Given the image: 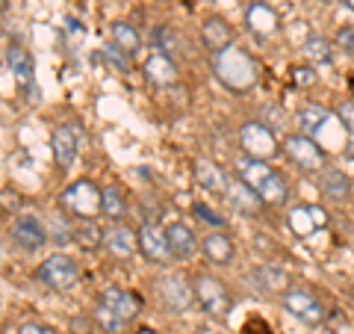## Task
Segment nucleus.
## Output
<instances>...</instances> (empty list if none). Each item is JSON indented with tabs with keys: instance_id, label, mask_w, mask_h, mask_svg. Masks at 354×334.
I'll list each match as a JSON object with an SVG mask.
<instances>
[{
	"instance_id": "11",
	"label": "nucleus",
	"mask_w": 354,
	"mask_h": 334,
	"mask_svg": "<svg viewBox=\"0 0 354 334\" xmlns=\"http://www.w3.org/2000/svg\"><path fill=\"white\" fill-rule=\"evenodd\" d=\"M80 142H83V130L77 121H65L53 130V160H57L59 169H68V166L77 160V154H80Z\"/></svg>"
},
{
	"instance_id": "20",
	"label": "nucleus",
	"mask_w": 354,
	"mask_h": 334,
	"mask_svg": "<svg viewBox=\"0 0 354 334\" xmlns=\"http://www.w3.org/2000/svg\"><path fill=\"white\" fill-rule=\"evenodd\" d=\"M142 71H145V80H148L151 86L165 89V86L177 83V62H174L171 57H165V53L153 51L151 57L145 60V65H142Z\"/></svg>"
},
{
	"instance_id": "6",
	"label": "nucleus",
	"mask_w": 354,
	"mask_h": 334,
	"mask_svg": "<svg viewBox=\"0 0 354 334\" xmlns=\"http://www.w3.org/2000/svg\"><path fill=\"white\" fill-rule=\"evenodd\" d=\"M36 278L44 287H50V290L65 293V290H71V287L80 281V266H77L74 258H68V254L57 252V254H50V258L41 261Z\"/></svg>"
},
{
	"instance_id": "19",
	"label": "nucleus",
	"mask_w": 354,
	"mask_h": 334,
	"mask_svg": "<svg viewBox=\"0 0 354 334\" xmlns=\"http://www.w3.org/2000/svg\"><path fill=\"white\" fill-rule=\"evenodd\" d=\"M225 198L239 210V213H248V216H257L260 210L266 207V204H263V198L254 193V189H251L245 181H242L239 175L230 177V186H227V195H225Z\"/></svg>"
},
{
	"instance_id": "31",
	"label": "nucleus",
	"mask_w": 354,
	"mask_h": 334,
	"mask_svg": "<svg viewBox=\"0 0 354 334\" xmlns=\"http://www.w3.org/2000/svg\"><path fill=\"white\" fill-rule=\"evenodd\" d=\"M304 53H307V60L316 65H328L334 60V48H330V42L325 36H310L304 42Z\"/></svg>"
},
{
	"instance_id": "44",
	"label": "nucleus",
	"mask_w": 354,
	"mask_h": 334,
	"mask_svg": "<svg viewBox=\"0 0 354 334\" xmlns=\"http://www.w3.org/2000/svg\"><path fill=\"white\" fill-rule=\"evenodd\" d=\"M139 334H157V331H153V328H142Z\"/></svg>"
},
{
	"instance_id": "37",
	"label": "nucleus",
	"mask_w": 354,
	"mask_h": 334,
	"mask_svg": "<svg viewBox=\"0 0 354 334\" xmlns=\"http://www.w3.org/2000/svg\"><path fill=\"white\" fill-rule=\"evenodd\" d=\"M337 118L342 121V128H346L351 137H354V101H346L337 107Z\"/></svg>"
},
{
	"instance_id": "13",
	"label": "nucleus",
	"mask_w": 354,
	"mask_h": 334,
	"mask_svg": "<svg viewBox=\"0 0 354 334\" xmlns=\"http://www.w3.org/2000/svg\"><path fill=\"white\" fill-rule=\"evenodd\" d=\"M157 287H160V299L169 314H183L195 302V290L186 284L183 275H162Z\"/></svg>"
},
{
	"instance_id": "35",
	"label": "nucleus",
	"mask_w": 354,
	"mask_h": 334,
	"mask_svg": "<svg viewBox=\"0 0 354 334\" xmlns=\"http://www.w3.org/2000/svg\"><path fill=\"white\" fill-rule=\"evenodd\" d=\"M104 60L113 62L118 71H127V69H130V57H127L124 51H118L115 44H106V48H104Z\"/></svg>"
},
{
	"instance_id": "10",
	"label": "nucleus",
	"mask_w": 354,
	"mask_h": 334,
	"mask_svg": "<svg viewBox=\"0 0 354 334\" xmlns=\"http://www.w3.org/2000/svg\"><path fill=\"white\" fill-rule=\"evenodd\" d=\"M139 254L153 266H169V261H174V258H171L165 228L153 225V222H145V225L139 228Z\"/></svg>"
},
{
	"instance_id": "2",
	"label": "nucleus",
	"mask_w": 354,
	"mask_h": 334,
	"mask_svg": "<svg viewBox=\"0 0 354 334\" xmlns=\"http://www.w3.org/2000/svg\"><path fill=\"white\" fill-rule=\"evenodd\" d=\"M213 69H216V77L230 89V92H248V89L257 83V74H260L257 60H254L248 51L236 48V44L216 53Z\"/></svg>"
},
{
	"instance_id": "43",
	"label": "nucleus",
	"mask_w": 354,
	"mask_h": 334,
	"mask_svg": "<svg viewBox=\"0 0 354 334\" xmlns=\"http://www.w3.org/2000/svg\"><path fill=\"white\" fill-rule=\"evenodd\" d=\"M342 3H346V6L351 9V12H354V0H342Z\"/></svg>"
},
{
	"instance_id": "21",
	"label": "nucleus",
	"mask_w": 354,
	"mask_h": 334,
	"mask_svg": "<svg viewBox=\"0 0 354 334\" xmlns=\"http://www.w3.org/2000/svg\"><path fill=\"white\" fill-rule=\"evenodd\" d=\"M230 175L227 169H221L218 163L213 160H198L195 163V181L201 184L207 193H218V195H227V186H230Z\"/></svg>"
},
{
	"instance_id": "12",
	"label": "nucleus",
	"mask_w": 354,
	"mask_h": 334,
	"mask_svg": "<svg viewBox=\"0 0 354 334\" xmlns=\"http://www.w3.org/2000/svg\"><path fill=\"white\" fill-rule=\"evenodd\" d=\"M12 240L24 252H39L44 243H50V234L36 213H18L12 222Z\"/></svg>"
},
{
	"instance_id": "25",
	"label": "nucleus",
	"mask_w": 354,
	"mask_h": 334,
	"mask_svg": "<svg viewBox=\"0 0 354 334\" xmlns=\"http://www.w3.org/2000/svg\"><path fill=\"white\" fill-rule=\"evenodd\" d=\"M109 39H113L115 48L124 51L130 60L136 57L139 48H142V36L136 33V27L127 24V21H113V24H109Z\"/></svg>"
},
{
	"instance_id": "16",
	"label": "nucleus",
	"mask_w": 354,
	"mask_h": 334,
	"mask_svg": "<svg viewBox=\"0 0 354 334\" xmlns=\"http://www.w3.org/2000/svg\"><path fill=\"white\" fill-rule=\"evenodd\" d=\"M290 228L298 237H313L316 231L328 228V213L319 204H298L290 213Z\"/></svg>"
},
{
	"instance_id": "28",
	"label": "nucleus",
	"mask_w": 354,
	"mask_h": 334,
	"mask_svg": "<svg viewBox=\"0 0 354 334\" xmlns=\"http://www.w3.org/2000/svg\"><path fill=\"white\" fill-rule=\"evenodd\" d=\"M328 121H330V113L325 107H319V104H310L304 109H298V128H301L304 137H316Z\"/></svg>"
},
{
	"instance_id": "34",
	"label": "nucleus",
	"mask_w": 354,
	"mask_h": 334,
	"mask_svg": "<svg viewBox=\"0 0 354 334\" xmlns=\"http://www.w3.org/2000/svg\"><path fill=\"white\" fill-rule=\"evenodd\" d=\"M195 216L201 219V222H207V225H213V228H225V216L216 213V210L209 207V204H204V202L195 204Z\"/></svg>"
},
{
	"instance_id": "41",
	"label": "nucleus",
	"mask_w": 354,
	"mask_h": 334,
	"mask_svg": "<svg viewBox=\"0 0 354 334\" xmlns=\"http://www.w3.org/2000/svg\"><path fill=\"white\" fill-rule=\"evenodd\" d=\"M198 334H221L218 326H213V322H204V326H198Z\"/></svg>"
},
{
	"instance_id": "38",
	"label": "nucleus",
	"mask_w": 354,
	"mask_h": 334,
	"mask_svg": "<svg viewBox=\"0 0 354 334\" xmlns=\"http://www.w3.org/2000/svg\"><path fill=\"white\" fill-rule=\"evenodd\" d=\"M337 42L342 44V51L354 53V24H346V27H339V30H337Z\"/></svg>"
},
{
	"instance_id": "27",
	"label": "nucleus",
	"mask_w": 354,
	"mask_h": 334,
	"mask_svg": "<svg viewBox=\"0 0 354 334\" xmlns=\"http://www.w3.org/2000/svg\"><path fill=\"white\" fill-rule=\"evenodd\" d=\"M319 177V186H322V193L328 198H337V202H346V198L351 195V177L342 175L339 169H325Z\"/></svg>"
},
{
	"instance_id": "32",
	"label": "nucleus",
	"mask_w": 354,
	"mask_h": 334,
	"mask_svg": "<svg viewBox=\"0 0 354 334\" xmlns=\"http://www.w3.org/2000/svg\"><path fill=\"white\" fill-rule=\"evenodd\" d=\"M95 322H97V328L106 331V334H121L127 328V319H121L113 308H106L101 302H97V308H95Z\"/></svg>"
},
{
	"instance_id": "5",
	"label": "nucleus",
	"mask_w": 354,
	"mask_h": 334,
	"mask_svg": "<svg viewBox=\"0 0 354 334\" xmlns=\"http://www.w3.org/2000/svg\"><path fill=\"white\" fill-rule=\"evenodd\" d=\"M281 302H283V308L290 310V314H292L298 322H304V326H310V328L322 326V322L328 319V310H325V305L319 302V296H316L313 290H307V287L290 284V287H286V290H283Z\"/></svg>"
},
{
	"instance_id": "17",
	"label": "nucleus",
	"mask_w": 354,
	"mask_h": 334,
	"mask_svg": "<svg viewBox=\"0 0 354 334\" xmlns=\"http://www.w3.org/2000/svg\"><path fill=\"white\" fill-rule=\"evenodd\" d=\"M245 24L254 36L272 39V36H278V30H281V18L269 3H251L245 9Z\"/></svg>"
},
{
	"instance_id": "4",
	"label": "nucleus",
	"mask_w": 354,
	"mask_h": 334,
	"mask_svg": "<svg viewBox=\"0 0 354 334\" xmlns=\"http://www.w3.org/2000/svg\"><path fill=\"white\" fill-rule=\"evenodd\" d=\"M281 148L286 154V160H290L298 172H304V175H322L328 169V154L325 148H319L316 146V139L313 137H304V133H290L283 142H281Z\"/></svg>"
},
{
	"instance_id": "40",
	"label": "nucleus",
	"mask_w": 354,
	"mask_h": 334,
	"mask_svg": "<svg viewBox=\"0 0 354 334\" xmlns=\"http://www.w3.org/2000/svg\"><path fill=\"white\" fill-rule=\"evenodd\" d=\"M18 207V195H12V189H3V210Z\"/></svg>"
},
{
	"instance_id": "9",
	"label": "nucleus",
	"mask_w": 354,
	"mask_h": 334,
	"mask_svg": "<svg viewBox=\"0 0 354 334\" xmlns=\"http://www.w3.org/2000/svg\"><path fill=\"white\" fill-rule=\"evenodd\" d=\"M6 69L12 71V80L18 83V89L27 98L39 95V89H36V60L30 57L27 48H21V44H9L6 48Z\"/></svg>"
},
{
	"instance_id": "7",
	"label": "nucleus",
	"mask_w": 354,
	"mask_h": 334,
	"mask_svg": "<svg viewBox=\"0 0 354 334\" xmlns=\"http://www.w3.org/2000/svg\"><path fill=\"white\" fill-rule=\"evenodd\" d=\"M59 207L68 210L74 219H92L101 210V189L88 181V177H80V181H74L59 195Z\"/></svg>"
},
{
	"instance_id": "24",
	"label": "nucleus",
	"mask_w": 354,
	"mask_h": 334,
	"mask_svg": "<svg viewBox=\"0 0 354 334\" xmlns=\"http://www.w3.org/2000/svg\"><path fill=\"white\" fill-rule=\"evenodd\" d=\"M97 302L101 305H106V308H113L115 314L121 317V319H136L139 317V296H133V293H127V290H121V287H106V290L97 296Z\"/></svg>"
},
{
	"instance_id": "39",
	"label": "nucleus",
	"mask_w": 354,
	"mask_h": 334,
	"mask_svg": "<svg viewBox=\"0 0 354 334\" xmlns=\"http://www.w3.org/2000/svg\"><path fill=\"white\" fill-rule=\"evenodd\" d=\"M18 334H57L50 326H44V322H27V326H21Z\"/></svg>"
},
{
	"instance_id": "30",
	"label": "nucleus",
	"mask_w": 354,
	"mask_h": 334,
	"mask_svg": "<svg viewBox=\"0 0 354 334\" xmlns=\"http://www.w3.org/2000/svg\"><path fill=\"white\" fill-rule=\"evenodd\" d=\"M151 48L157 53H165V57L174 60V53L180 51V39H177V33L169 24H160V27H153V33H151Z\"/></svg>"
},
{
	"instance_id": "22",
	"label": "nucleus",
	"mask_w": 354,
	"mask_h": 334,
	"mask_svg": "<svg viewBox=\"0 0 354 334\" xmlns=\"http://www.w3.org/2000/svg\"><path fill=\"white\" fill-rule=\"evenodd\" d=\"M201 249H204V258L209 263H216V266H230V263H234V258H236L234 240H230L227 234H221V231L207 234V237L201 240Z\"/></svg>"
},
{
	"instance_id": "3",
	"label": "nucleus",
	"mask_w": 354,
	"mask_h": 334,
	"mask_svg": "<svg viewBox=\"0 0 354 334\" xmlns=\"http://www.w3.org/2000/svg\"><path fill=\"white\" fill-rule=\"evenodd\" d=\"M192 290H195V302L201 305V310L209 317V319H227L230 317V310H234V296H230L227 290V284L221 281V278L216 275H195V281H192Z\"/></svg>"
},
{
	"instance_id": "29",
	"label": "nucleus",
	"mask_w": 354,
	"mask_h": 334,
	"mask_svg": "<svg viewBox=\"0 0 354 334\" xmlns=\"http://www.w3.org/2000/svg\"><path fill=\"white\" fill-rule=\"evenodd\" d=\"M101 213L113 222H121L127 216V202H124V195H121V189H115V186L101 189Z\"/></svg>"
},
{
	"instance_id": "33",
	"label": "nucleus",
	"mask_w": 354,
	"mask_h": 334,
	"mask_svg": "<svg viewBox=\"0 0 354 334\" xmlns=\"http://www.w3.org/2000/svg\"><path fill=\"white\" fill-rule=\"evenodd\" d=\"M48 234H50V243H57V246H68V243H74V219L57 216Z\"/></svg>"
},
{
	"instance_id": "23",
	"label": "nucleus",
	"mask_w": 354,
	"mask_h": 334,
	"mask_svg": "<svg viewBox=\"0 0 354 334\" xmlns=\"http://www.w3.org/2000/svg\"><path fill=\"white\" fill-rule=\"evenodd\" d=\"M248 281L257 287L260 293H278V290H286V287H290V275L272 263H260L248 272Z\"/></svg>"
},
{
	"instance_id": "42",
	"label": "nucleus",
	"mask_w": 354,
	"mask_h": 334,
	"mask_svg": "<svg viewBox=\"0 0 354 334\" xmlns=\"http://www.w3.org/2000/svg\"><path fill=\"white\" fill-rule=\"evenodd\" d=\"M346 154H348V157L354 160V137H351V142H348V148H346Z\"/></svg>"
},
{
	"instance_id": "14",
	"label": "nucleus",
	"mask_w": 354,
	"mask_h": 334,
	"mask_svg": "<svg viewBox=\"0 0 354 334\" xmlns=\"http://www.w3.org/2000/svg\"><path fill=\"white\" fill-rule=\"evenodd\" d=\"M234 39H236V30L230 27V21H227V18L209 15L204 24H201V42H204V48H207V51L221 53V51L234 48Z\"/></svg>"
},
{
	"instance_id": "8",
	"label": "nucleus",
	"mask_w": 354,
	"mask_h": 334,
	"mask_svg": "<svg viewBox=\"0 0 354 334\" xmlns=\"http://www.w3.org/2000/svg\"><path fill=\"white\" fill-rule=\"evenodd\" d=\"M239 146L251 160H272V157H278V151H283L278 146L274 130L260 125V121H248V125L239 128Z\"/></svg>"
},
{
	"instance_id": "18",
	"label": "nucleus",
	"mask_w": 354,
	"mask_h": 334,
	"mask_svg": "<svg viewBox=\"0 0 354 334\" xmlns=\"http://www.w3.org/2000/svg\"><path fill=\"white\" fill-rule=\"evenodd\" d=\"M165 237H169V246H171V258L174 261H189V258H195L198 237H195V231L186 225V222H171V225H165Z\"/></svg>"
},
{
	"instance_id": "1",
	"label": "nucleus",
	"mask_w": 354,
	"mask_h": 334,
	"mask_svg": "<svg viewBox=\"0 0 354 334\" xmlns=\"http://www.w3.org/2000/svg\"><path fill=\"white\" fill-rule=\"evenodd\" d=\"M236 175L263 198L266 207H283L290 202V184H286V177L278 169H272L266 160H251V157L242 160L236 166Z\"/></svg>"
},
{
	"instance_id": "36",
	"label": "nucleus",
	"mask_w": 354,
	"mask_h": 334,
	"mask_svg": "<svg viewBox=\"0 0 354 334\" xmlns=\"http://www.w3.org/2000/svg\"><path fill=\"white\" fill-rule=\"evenodd\" d=\"M290 74H292V83H295V86H304V89L313 86V83L319 80V74H316L313 69H307V65H295Z\"/></svg>"
},
{
	"instance_id": "15",
	"label": "nucleus",
	"mask_w": 354,
	"mask_h": 334,
	"mask_svg": "<svg viewBox=\"0 0 354 334\" xmlns=\"http://www.w3.org/2000/svg\"><path fill=\"white\" fill-rule=\"evenodd\" d=\"M104 246H106V252L113 254V258L127 261V258H133V254L139 252V231H130L127 225L115 222V225H109L104 231Z\"/></svg>"
},
{
	"instance_id": "26",
	"label": "nucleus",
	"mask_w": 354,
	"mask_h": 334,
	"mask_svg": "<svg viewBox=\"0 0 354 334\" xmlns=\"http://www.w3.org/2000/svg\"><path fill=\"white\" fill-rule=\"evenodd\" d=\"M74 243L83 252H95L104 246V228L95 219H74Z\"/></svg>"
}]
</instances>
